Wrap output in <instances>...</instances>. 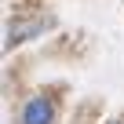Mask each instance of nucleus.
Returning a JSON list of instances; mask_svg holds the SVG:
<instances>
[{
  "label": "nucleus",
  "mask_w": 124,
  "mask_h": 124,
  "mask_svg": "<svg viewBox=\"0 0 124 124\" xmlns=\"http://www.w3.org/2000/svg\"><path fill=\"white\" fill-rule=\"evenodd\" d=\"M51 120H55V106H51V99L37 95V99L26 102V109H22V124H51Z\"/></svg>",
  "instance_id": "f257e3e1"
},
{
  "label": "nucleus",
  "mask_w": 124,
  "mask_h": 124,
  "mask_svg": "<svg viewBox=\"0 0 124 124\" xmlns=\"http://www.w3.org/2000/svg\"><path fill=\"white\" fill-rule=\"evenodd\" d=\"M40 29H44V22H40V18L11 22V26H8V47H11V44H18V40H29V33H40Z\"/></svg>",
  "instance_id": "f03ea898"
}]
</instances>
